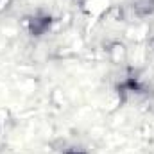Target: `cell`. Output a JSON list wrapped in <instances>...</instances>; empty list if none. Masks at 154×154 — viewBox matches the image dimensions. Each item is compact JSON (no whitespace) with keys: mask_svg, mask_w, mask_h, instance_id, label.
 I'll list each match as a JSON object with an SVG mask.
<instances>
[{"mask_svg":"<svg viewBox=\"0 0 154 154\" xmlns=\"http://www.w3.org/2000/svg\"><path fill=\"white\" fill-rule=\"evenodd\" d=\"M77 5L88 20H100L104 13L109 9L111 2L109 0H77Z\"/></svg>","mask_w":154,"mask_h":154,"instance_id":"obj_3","label":"cell"},{"mask_svg":"<svg viewBox=\"0 0 154 154\" xmlns=\"http://www.w3.org/2000/svg\"><path fill=\"white\" fill-rule=\"evenodd\" d=\"M13 5H14V0H0V16L5 14Z\"/></svg>","mask_w":154,"mask_h":154,"instance_id":"obj_6","label":"cell"},{"mask_svg":"<svg viewBox=\"0 0 154 154\" xmlns=\"http://www.w3.org/2000/svg\"><path fill=\"white\" fill-rule=\"evenodd\" d=\"M100 20H104L106 23H113V25L124 23L125 22V9L120 5H109V9L104 13V16Z\"/></svg>","mask_w":154,"mask_h":154,"instance_id":"obj_5","label":"cell"},{"mask_svg":"<svg viewBox=\"0 0 154 154\" xmlns=\"http://www.w3.org/2000/svg\"><path fill=\"white\" fill-rule=\"evenodd\" d=\"M104 54L109 63L113 65H124L129 57V48L122 39H108L104 43Z\"/></svg>","mask_w":154,"mask_h":154,"instance_id":"obj_2","label":"cell"},{"mask_svg":"<svg viewBox=\"0 0 154 154\" xmlns=\"http://www.w3.org/2000/svg\"><path fill=\"white\" fill-rule=\"evenodd\" d=\"M54 23H56L54 14L48 13V11H45V9H38V11L27 14L25 20H23V25H25L27 34L34 39L43 38L45 34H48L52 31Z\"/></svg>","mask_w":154,"mask_h":154,"instance_id":"obj_1","label":"cell"},{"mask_svg":"<svg viewBox=\"0 0 154 154\" xmlns=\"http://www.w3.org/2000/svg\"><path fill=\"white\" fill-rule=\"evenodd\" d=\"M129 11L140 22L147 18H154V0H133V4L129 5Z\"/></svg>","mask_w":154,"mask_h":154,"instance_id":"obj_4","label":"cell"}]
</instances>
